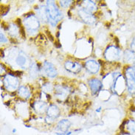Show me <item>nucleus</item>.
Masks as SVG:
<instances>
[{"instance_id": "obj_27", "label": "nucleus", "mask_w": 135, "mask_h": 135, "mask_svg": "<svg viewBox=\"0 0 135 135\" xmlns=\"http://www.w3.org/2000/svg\"><path fill=\"white\" fill-rule=\"evenodd\" d=\"M19 32H20V34H21V36L23 38H25L26 37V32L25 30V28L23 27H20V30H19Z\"/></svg>"}, {"instance_id": "obj_37", "label": "nucleus", "mask_w": 135, "mask_h": 135, "mask_svg": "<svg viewBox=\"0 0 135 135\" xmlns=\"http://www.w3.org/2000/svg\"><path fill=\"white\" fill-rule=\"evenodd\" d=\"M59 32H58V33H57V38H59Z\"/></svg>"}, {"instance_id": "obj_20", "label": "nucleus", "mask_w": 135, "mask_h": 135, "mask_svg": "<svg viewBox=\"0 0 135 135\" xmlns=\"http://www.w3.org/2000/svg\"><path fill=\"white\" fill-rule=\"evenodd\" d=\"M84 7L83 8L85 9L86 11H89V13H92L96 11V4L93 1H86L83 2Z\"/></svg>"}, {"instance_id": "obj_10", "label": "nucleus", "mask_w": 135, "mask_h": 135, "mask_svg": "<svg viewBox=\"0 0 135 135\" xmlns=\"http://www.w3.org/2000/svg\"><path fill=\"white\" fill-rule=\"evenodd\" d=\"M16 63L18 66L22 68H26V66H28L30 64V61L28 57L24 52L19 51L16 59Z\"/></svg>"}, {"instance_id": "obj_33", "label": "nucleus", "mask_w": 135, "mask_h": 135, "mask_svg": "<svg viewBox=\"0 0 135 135\" xmlns=\"http://www.w3.org/2000/svg\"><path fill=\"white\" fill-rule=\"evenodd\" d=\"M22 74V72H20V71H15L14 72V75L16 77L20 76Z\"/></svg>"}, {"instance_id": "obj_1", "label": "nucleus", "mask_w": 135, "mask_h": 135, "mask_svg": "<svg viewBox=\"0 0 135 135\" xmlns=\"http://www.w3.org/2000/svg\"><path fill=\"white\" fill-rule=\"evenodd\" d=\"M47 11L48 22L52 26L55 27L58 22L61 20L63 18V14L61 11L57 7L56 4L53 1L47 2Z\"/></svg>"}, {"instance_id": "obj_36", "label": "nucleus", "mask_w": 135, "mask_h": 135, "mask_svg": "<svg viewBox=\"0 0 135 135\" xmlns=\"http://www.w3.org/2000/svg\"><path fill=\"white\" fill-rule=\"evenodd\" d=\"M12 132H13V133H16V128H13Z\"/></svg>"}, {"instance_id": "obj_34", "label": "nucleus", "mask_w": 135, "mask_h": 135, "mask_svg": "<svg viewBox=\"0 0 135 135\" xmlns=\"http://www.w3.org/2000/svg\"><path fill=\"white\" fill-rule=\"evenodd\" d=\"M101 109H102L101 107H99L98 109H96V112H100L101 111Z\"/></svg>"}, {"instance_id": "obj_24", "label": "nucleus", "mask_w": 135, "mask_h": 135, "mask_svg": "<svg viewBox=\"0 0 135 135\" xmlns=\"http://www.w3.org/2000/svg\"><path fill=\"white\" fill-rule=\"evenodd\" d=\"M59 2H60V5L61 7L66 8V7H69V5L72 4L73 1H60Z\"/></svg>"}, {"instance_id": "obj_3", "label": "nucleus", "mask_w": 135, "mask_h": 135, "mask_svg": "<svg viewBox=\"0 0 135 135\" xmlns=\"http://www.w3.org/2000/svg\"><path fill=\"white\" fill-rule=\"evenodd\" d=\"M24 24L27 28V30L29 33H36L37 30L39 28L40 26V22L38 18H37L35 15L28 14L24 21Z\"/></svg>"}, {"instance_id": "obj_17", "label": "nucleus", "mask_w": 135, "mask_h": 135, "mask_svg": "<svg viewBox=\"0 0 135 135\" xmlns=\"http://www.w3.org/2000/svg\"><path fill=\"white\" fill-rule=\"evenodd\" d=\"M37 10V15L38 17L43 22H47L48 21L47 17V6H41L36 8Z\"/></svg>"}, {"instance_id": "obj_19", "label": "nucleus", "mask_w": 135, "mask_h": 135, "mask_svg": "<svg viewBox=\"0 0 135 135\" xmlns=\"http://www.w3.org/2000/svg\"><path fill=\"white\" fill-rule=\"evenodd\" d=\"M124 60L127 63H135V52L131 50H126L124 52Z\"/></svg>"}, {"instance_id": "obj_8", "label": "nucleus", "mask_w": 135, "mask_h": 135, "mask_svg": "<svg viewBox=\"0 0 135 135\" xmlns=\"http://www.w3.org/2000/svg\"><path fill=\"white\" fill-rule=\"evenodd\" d=\"M70 90L69 88L64 86H55V95L58 98L61 99V100H64L67 98V96L69 95Z\"/></svg>"}, {"instance_id": "obj_30", "label": "nucleus", "mask_w": 135, "mask_h": 135, "mask_svg": "<svg viewBox=\"0 0 135 135\" xmlns=\"http://www.w3.org/2000/svg\"><path fill=\"white\" fill-rule=\"evenodd\" d=\"M46 33H47V36L49 37V38L50 39V41H54V38H53V36L51 35V33H50L49 31H46Z\"/></svg>"}, {"instance_id": "obj_7", "label": "nucleus", "mask_w": 135, "mask_h": 135, "mask_svg": "<svg viewBox=\"0 0 135 135\" xmlns=\"http://www.w3.org/2000/svg\"><path fill=\"white\" fill-rule=\"evenodd\" d=\"M85 67L88 71L91 74H96L99 72L100 65L98 61H95L94 59H89L85 62Z\"/></svg>"}, {"instance_id": "obj_2", "label": "nucleus", "mask_w": 135, "mask_h": 135, "mask_svg": "<svg viewBox=\"0 0 135 135\" xmlns=\"http://www.w3.org/2000/svg\"><path fill=\"white\" fill-rule=\"evenodd\" d=\"M125 75L128 91L131 94H135V65L127 67Z\"/></svg>"}, {"instance_id": "obj_14", "label": "nucleus", "mask_w": 135, "mask_h": 135, "mask_svg": "<svg viewBox=\"0 0 135 135\" xmlns=\"http://www.w3.org/2000/svg\"><path fill=\"white\" fill-rule=\"evenodd\" d=\"M71 126V123L66 119H63L58 123L56 126V131L59 133H64V132H68L69 128Z\"/></svg>"}, {"instance_id": "obj_9", "label": "nucleus", "mask_w": 135, "mask_h": 135, "mask_svg": "<svg viewBox=\"0 0 135 135\" xmlns=\"http://www.w3.org/2000/svg\"><path fill=\"white\" fill-rule=\"evenodd\" d=\"M64 67L69 73H75V74L80 72L82 69V66L79 63L73 61H66L64 63Z\"/></svg>"}, {"instance_id": "obj_12", "label": "nucleus", "mask_w": 135, "mask_h": 135, "mask_svg": "<svg viewBox=\"0 0 135 135\" xmlns=\"http://www.w3.org/2000/svg\"><path fill=\"white\" fill-rule=\"evenodd\" d=\"M44 69L45 73L47 74V75L50 78H55L58 75L57 70L55 69V66L50 63V61H44Z\"/></svg>"}, {"instance_id": "obj_21", "label": "nucleus", "mask_w": 135, "mask_h": 135, "mask_svg": "<svg viewBox=\"0 0 135 135\" xmlns=\"http://www.w3.org/2000/svg\"><path fill=\"white\" fill-rule=\"evenodd\" d=\"M7 33L10 34V36L12 37H16L18 33V26L14 24H11L9 25V28L7 30Z\"/></svg>"}, {"instance_id": "obj_16", "label": "nucleus", "mask_w": 135, "mask_h": 135, "mask_svg": "<svg viewBox=\"0 0 135 135\" xmlns=\"http://www.w3.org/2000/svg\"><path fill=\"white\" fill-rule=\"evenodd\" d=\"M47 112L48 117H51L54 120L56 119L57 117H59L60 115V110L58 108V106L53 105V104H52L48 107Z\"/></svg>"}, {"instance_id": "obj_28", "label": "nucleus", "mask_w": 135, "mask_h": 135, "mask_svg": "<svg viewBox=\"0 0 135 135\" xmlns=\"http://www.w3.org/2000/svg\"><path fill=\"white\" fill-rule=\"evenodd\" d=\"M54 119H52V118H51V117H47L46 118H45V121L47 123H49V124H51L52 123H53L54 122Z\"/></svg>"}, {"instance_id": "obj_11", "label": "nucleus", "mask_w": 135, "mask_h": 135, "mask_svg": "<svg viewBox=\"0 0 135 135\" xmlns=\"http://www.w3.org/2000/svg\"><path fill=\"white\" fill-rule=\"evenodd\" d=\"M120 129L124 131L125 129L128 132V134H135V121L133 120H126L121 125Z\"/></svg>"}, {"instance_id": "obj_26", "label": "nucleus", "mask_w": 135, "mask_h": 135, "mask_svg": "<svg viewBox=\"0 0 135 135\" xmlns=\"http://www.w3.org/2000/svg\"><path fill=\"white\" fill-rule=\"evenodd\" d=\"M0 36H1V43H6V42H7V38L5 37V36L4 35V33L2 32H1Z\"/></svg>"}, {"instance_id": "obj_5", "label": "nucleus", "mask_w": 135, "mask_h": 135, "mask_svg": "<svg viewBox=\"0 0 135 135\" xmlns=\"http://www.w3.org/2000/svg\"><path fill=\"white\" fill-rule=\"evenodd\" d=\"M4 86L5 89L10 91H13L18 87L19 81L17 77L12 75H6L3 80Z\"/></svg>"}, {"instance_id": "obj_22", "label": "nucleus", "mask_w": 135, "mask_h": 135, "mask_svg": "<svg viewBox=\"0 0 135 135\" xmlns=\"http://www.w3.org/2000/svg\"><path fill=\"white\" fill-rule=\"evenodd\" d=\"M38 67L37 66L36 64H33L31 66H30V74L31 77L33 78H36L38 76Z\"/></svg>"}, {"instance_id": "obj_29", "label": "nucleus", "mask_w": 135, "mask_h": 135, "mask_svg": "<svg viewBox=\"0 0 135 135\" xmlns=\"http://www.w3.org/2000/svg\"><path fill=\"white\" fill-rule=\"evenodd\" d=\"M72 132H64V133H59V132H56V134L57 135H71L72 134Z\"/></svg>"}, {"instance_id": "obj_4", "label": "nucleus", "mask_w": 135, "mask_h": 135, "mask_svg": "<svg viewBox=\"0 0 135 135\" xmlns=\"http://www.w3.org/2000/svg\"><path fill=\"white\" fill-rule=\"evenodd\" d=\"M121 50L116 46H109L106 48L104 52L105 59L110 62L118 61L120 59Z\"/></svg>"}, {"instance_id": "obj_13", "label": "nucleus", "mask_w": 135, "mask_h": 135, "mask_svg": "<svg viewBox=\"0 0 135 135\" xmlns=\"http://www.w3.org/2000/svg\"><path fill=\"white\" fill-rule=\"evenodd\" d=\"M89 85L91 89V92L93 95L98 94L99 91L101 90L103 87V84L101 81L97 78H92L91 80H89Z\"/></svg>"}, {"instance_id": "obj_35", "label": "nucleus", "mask_w": 135, "mask_h": 135, "mask_svg": "<svg viewBox=\"0 0 135 135\" xmlns=\"http://www.w3.org/2000/svg\"><path fill=\"white\" fill-rule=\"evenodd\" d=\"M1 55H2V57H4V52L2 50H1Z\"/></svg>"}, {"instance_id": "obj_25", "label": "nucleus", "mask_w": 135, "mask_h": 135, "mask_svg": "<svg viewBox=\"0 0 135 135\" xmlns=\"http://www.w3.org/2000/svg\"><path fill=\"white\" fill-rule=\"evenodd\" d=\"M130 50L135 52V36L132 38V42L130 44Z\"/></svg>"}, {"instance_id": "obj_31", "label": "nucleus", "mask_w": 135, "mask_h": 135, "mask_svg": "<svg viewBox=\"0 0 135 135\" xmlns=\"http://www.w3.org/2000/svg\"><path fill=\"white\" fill-rule=\"evenodd\" d=\"M16 25L19 27H21L22 26H21V19L20 18H17L16 19Z\"/></svg>"}, {"instance_id": "obj_23", "label": "nucleus", "mask_w": 135, "mask_h": 135, "mask_svg": "<svg viewBox=\"0 0 135 135\" xmlns=\"http://www.w3.org/2000/svg\"><path fill=\"white\" fill-rule=\"evenodd\" d=\"M42 90H43L44 93L51 92L53 90V86L50 83H45L42 86Z\"/></svg>"}, {"instance_id": "obj_6", "label": "nucleus", "mask_w": 135, "mask_h": 135, "mask_svg": "<svg viewBox=\"0 0 135 135\" xmlns=\"http://www.w3.org/2000/svg\"><path fill=\"white\" fill-rule=\"evenodd\" d=\"M78 14L80 18L83 20V22H85L88 25H92L95 22V17L94 15L91 14V13H89V11H86L83 7H81L78 11Z\"/></svg>"}, {"instance_id": "obj_18", "label": "nucleus", "mask_w": 135, "mask_h": 135, "mask_svg": "<svg viewBox=\"0 0 135 135\" xmlns=\"http://www.w3.org/2000/svg\"><path fill=\"white\" fill-rule=\"evenodd\" d=\"M18 95L21 98H24L27 100L30 97V91L27 86H21L18 89Z\"/></svg>"}, {"instance_id": "obj_32", "label": "nucleus", "mask_w": 135, "mask_h": 135, "mask_svg": "<svg viewBox=\"0 0 135 135\" xmlns=\"http://www.w3.org/2000/svg\"><path fill=\"white\" fill-rule=\"evenodd\" d=\"M55 46L57 48H60L61 47V44H60V42H59V41H55Z\"/></svg>"}, {"instance_id": "obj_15", "label": "nucleus", "mask_w": 135, "mask_h": 135, "mask_svg": "<svg viewBox=\"0 0 135 135\" xmlns=\"http://www.w3.org/2000/svg\"><path fill=\"white\" fill-rule=\"evenodd\" d=\"M33 108L38 114H43L46 111H47L48 109L47 103H45L44 101H41V100L34 102Z\"/></svg>"}]
</instances>
